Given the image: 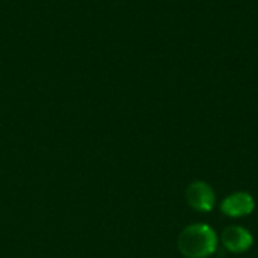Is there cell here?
Returning <instances> with one entry per match:
<instances>
[{
	"label": "cell",
	"instance_id": "cell-1",
	"mask_svg": "<svg viewBox=\"0 0 258 258\" xmlns=\"http://www.w3.org/2000/svg\"><path fill=\"white\" fill-rule=\"evenodd\" d=\"M218 246L213 228L204 224H194L184 228L178 237V249L186 258L210 257Z\"/></svg>",
	"mask_w": 258,
	"mask_h": 258
},
{
	"label": "cell",
	"instance_id": "cell-3",
	"mask_svg": "<svg viewBox=\"0 0 258 258\" xmlns=\"http://www.w3.org/2000/svg\"><path fill=\"white\" fill-rule=\"evenodd\" d=\"M189 206L198 212H210L215 206V192L204 181H194L186 190Z\"/></svg>",
	"mask_w": 258,
	"mask_h": 258
},
{
	"label": "cell",
	"instance_id": "cell-4",
	"mask_svg": "<svg viewBox=\"0 0 258 258\" xmlns=\"http://www.w3.org/2000/svg\"><path fill=\"white\" fill-rule=\"evenodd\" d=\"M254 209H255V201L252 195L246 192H237V194L228 195L221 204L222 213L230 218L248 216L254 212Z\"/></svg>",
	"mask_w": 258,
	"mask_h": 258
},
{
	"label": "cell",
	"instance_id": "cell-2",
	"mask_svg": "<svg viewBox=\"0 0 258 258\" xmlns=\"http://www.w3.org/2000/svg\"><path fill=\"white\" fill-rule=\"evenodd\" d=\"M221 242L224 248L228 249L230 252L242 254L251 249V246L254 245V237L246 228L239 227V225H231L222 231Z\"/></svg>",
	"mask_w": 258,
	"mask_h": 258
}]
</instances>
